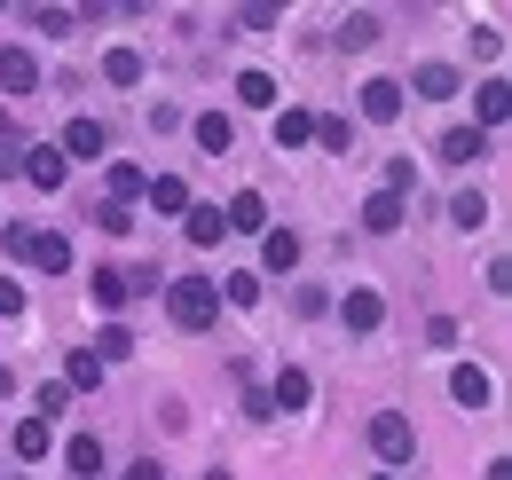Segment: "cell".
<instances>
[{
  "instance_id": "cell-1",
  "label": "cell",
  "mask_w": 512,
  "mask_h": 480,
  "mask_svg": "<svg viewBox=\"0 0 512 480\" xmlns=\"http://www.w3.org/2000/svg\"><path fill=\"white\" fill-rule=\"evenodd\" d=\"M166 315H174L182 331H213V323H221V292H213V276H166Z\"/></svg>"
},
{
  "instance_id": "cell-2",
  "label": "cell",
  "mask_w": 512,
  "mask_h": 480,
  "mask_svg": "<svg viewBox=\"0 0 512 480\" xmlns=\"http://www.w3.org/2000/svg\"><path fill=\"white\" fill-rule=\"evenodd\" d=\"M371 449H379V465H410L418 457V425L402 418V410H379L371 418Z\"/></svg>"
},
{
  "instance_id": "cell-3",
  "label": "cell",
  "mask_w": 512,
  "mask_h": 480,
  "mask_svg": "<svg viewBox=\"0 0 512 480\" xmlns=\"http://www.w3.org/2000/svg\"><path fill=\"white\" fill-rule=\"evenodd\" d=\"M40 79H48V71H40L32 48H0V87H8L16 103H32V95H40Z\"/></svg>"
},
{
  "instance_id": "cell-4",
  "label": "cell",
  "mask_w": 512,
  "mask_h": 480,
  "mask_svg": "<svg viewBox=\"0 0 512 480\" xmlns=\"http://www.w3.org/2000/svg\"><path fill=\"white\" fill-rule=\"evenodd\" d=\"M221 229H229V237H268V197H260V189H237V197L221 205Z\"/></svg>"
},
{
  "instance_id": "cell-5",
  "label": "cell",
  "mask_w": 512,
  "mask_h": 480,
  "mask_svg": "<svg viewBox=\"0 0 512 480\" xmlns=\"http://www.w3.org/2000/svg\"><path fill=\"white\" fill-rule=\"evenodd\" d=\"M339 323H347L355 339H371V331L386 323V300L371 292V284H347V300H339Z\"/></svg>"
},
{
  "instance_id": "cell-6",
  "label": "cell",
  "mask_w": 512,
  "mask_h": 480,
  "mask_svg": "<svg viewBox=\"0 0 512 480\" xmlns=\"http://www.w3.org/2000/svg\"><path fill=\"white\" fill-rule=\"evenodd\" d=\"M457 87H465V79H457V63H418V71H410V87H402V95H418V103H449V95H457Z\"/></svg>"
},
{
  "instance_id": "cell-7",
  "label": "cell",
  "mask_w": 512,
  "mask_h": 480,
  "mask_svg": "<svg viewBox=\"0 0 512 480\" xmlns=\"http://www.w3.org/2000/svg\"><path fill=\"white\" fill-rule=\"evenodd\" d=\"M355 95H363V119H371V126H394V119H402V79H363Z\"/></svg>"
},
{
  "instance_id": "cell-8",
  "label": "cell",
  "mask_w": 512,
  "mask_h": 480,
  "mask_svg": "<svg viewBox=\"0 0 512 480\" xmlns=\"http://www.w3.org/2000/svg\"><path fill=\"white\" fill-rule=\"evenodd\" d=\"M24 260H32L40 276H64V268H71V237H64V229H32V244H24Z\"/></svg>"
},
{
  "instance_id": "cell-9",
  "label": "cell",
  "mask_w": 512,
  "mask_h": 480,
  "mask_svg": "<svg viewBox=\"0 0 512 480\" xmlns=\"http://www.w3.org/2000/svg\"><path fill=\"white\" fill-rule=\"evenodd\" d=\"M64 150H56V142H32V150H24V181H32V189H64Z\"/></svg>"
},
{
  "instance_id": "cell-10",
  "label": "cell",
  "mask_w": 512,
  "mask_h": 480,
  "mask_svg": "<svg viewBox=\"0 0 512 480\" xmlns=\"http://www.w3.org/2000/svg\"><path fill=\"white\" fill-rule=\"evenodd\" d=\"M64 465H71L79 480H103V473H111V457H103V433H71V441H64Z\"/></svg>"
},
{
  "instance_id": "cell-11",
  "label": "cell",
  "mask_w": 512,
  "mask_h": 480,
  "mask_svg": "<svg viewBox=\"0 0 512 480\" xmlns=\"http://www.w3.org/2000/svg\"><path fill=\"white\" fill-rule=\"evenodd\" d=\"M308 394H316V378H308L300 362H284L276 386H268V410H308Z\"/></svg>"
},
{
  "instance_id": "cell-12",
  "label": "cell",
  "mask_w": 512,
  "mask_h": 480,
  "mask_svg": "<svg viewBox=\"0 0 512 480\" xmlns=\"http://www.w3.org/2000/svg\"><path fill=\"white\" fill-rule=\"evenodd\" d=\"M56 150H64V166H71V158H103V150H111V134H103V119H71Z\"/></svg>"
},
{
  "instance_id": "cell-13",
  "label": "cell",
  "mask_w": 512,
  "mask_h": 480,
  "mask_svg": "<svg viewBox=\"0 0 512 480\" xmlns=\"http://www.w3.org/2000/svg\"><path fill=\"white\" fill-rule=\"evenodd\" d=\"M300 252H308V244H300V229H268V237H260L268 276H292V268H300Z\"/></svg>"
},
{
  "instance_id": "cell-14",
  "label": "cell",
  "mask_w": 512,
  "mask_h": 480,
  "mask_svg": "<svg viewBox=\"0 0 512 480\" xmlns=\"http://www.w3.org/2000/svg\"><path fill=\"white\" fill-rule=\"evenodd\" d=\"M402 221H410V205H402V197H386V189L363 197V229H371V237H394Z\"/></svg>"
},
{
  "instance_id": "cell-15",
  "label": "cell",
  "mask_w": 512,
  "mask_h": 480,
  "mask_svg": "<svg viewBox=\"0 0 512 480\" xmlns=\"http://www.w3.org/2000/svg\"><path fill=\"white\" fill-rule=\"evenodd\" d=\"M190 134H197V150H213V158H229V150H237V119H229V111L190 119Z\"/></svg>"
},
{
  "instance_id": "cell-16",
  "label": "cell",
  "mask_w": 512,
  "mask_h": 480,
  "mask_svg": "<svg viewBox=\"0 0 512 480\" xmlns=\"http://www.w3.org/2000/svg\"><path fill=\"white\" fill-rule=\"evenodd\" d=\"M331 48H347V56H363V48H379V16H371V8H355V16H339V32H331Z\"/></svg>"
},
{
  "instance_id": "cell-17",
  "label": "cell",
  "mask_w": 512,
  "mask_h": 480,
  "mask_svg": "<svg viewBox=\"0 0 512 480\" xmlns=\"http://www.w3.org/2000/svg\"><path fill=\"white\" fill-rule=\"evenodd\" d=\"M449 394H457V410H489V370L457 362V370H449Z\"/></svg>"
},
{
  "instance_id": "cell-18",
  "label": "cell",
  "mask_w": 512,
  "mask_h": 480,
  "mask_svg": "<svg viewBox=\"0 0 512 480\" xmlns=\"http://www.w3.org/2000/svg\"><path fill=\"white\" fill-rule=\"evenodd\" d=\"M442 158H449V166H473V158H489V134H481V126H449V134H442Z\"/></svg>"
},
{
  "instance_id": "cell-19",
  "label": "cell",
  "mask_w": 512,
  "mask_h": 480,
  "mask_svg": "<svg viewBox=\"0 0 512 480\" xmlns=\"http://www.w3.org/2000/svg\"><path fill=\"white\" fill-rule=\"evenodd\" d=\"M142 197H150V213H190V181H182V174L142 181Z\"/></svg>"
},
{
  "instance_id": "cell-20",
  "label": "cell",
  "mask_w": 512,
  "mask_h": 480,
  "mask_svg": "<svg viewBox=\"0 0 512 480\" xmlns=\"http://www.w3.org/2000/svg\"><path fill=\"white\" fill-rule=\"evenodd\" d=\"M473 111H481V134H489V126H505L512 87H505V79H481V87H473Z\"/></svg>"
},
{
  "instance_id": "cell-21",
  "label": "cell",
  "mask_w": 512,
  "mask_h": 480,
  "mask_svg": "<svg viewBox=\"0 0 512 480\" xmlns=\"http://www.w3.org/2000/svg\"><path fill=\"white\" fill-rule=\"evenodd\" d=\"M316 142V111H276V150H308Z\"/></svg>"
},
{
  "instance_id": "cell-22",
  "label": "cell",
  "mask_w": 512,
  "mask_h": 480,
  "mask_svg": "<svg viewBox=\"0 0 512 480\" xmlns=\"http://www.w3.org/2000/svg\"><path fill=\"white\" fill-rule=\"evenodd\" d=\"M237 103L245 111H276V79L268 71H237Z\"/></svg>"
},
{
  "instance_id": "cell-23",
  "label": "cell",
  "mask_w": 512,
  "mask_h": 480,
  "mask_svg": "<svg viewBox=\"0 0 512 480\" xmlns=\"http://www.w3.org/2000/svg\"><path fill=\"white\" fill-rule=\"evenodd\" d=\"M64 386H71V394H95V386H103V362L87 355V347H71V362H64Z\"/></svg>"
},
{
  "instance_id": "cell-24",
  "label": "cell",
  "mask_w": 512,
  "mask_h": 480,
  "mask_svg": "<svg viewBox=\"0 0 512 480\" xmlns=\"http://www.w3.org/2000/svg\"><path fill=\"white\" fill-rule=\"evenodd\" d=\"M87 355L103 362V370H111V362H127V355H134V331H127V323H103V339H95Z\"/></svg>"
},
{
  "instance_id": "cell-25",
  "label": "cell",
  "mask_w": 512,
  "mask_h": 480,
  "mask_svg": "<svg viewBox=\"0 0 512 480\" xmlns=\"http://www.w3.org/2000/svg\"><path fill=\"white\" fill-rule=\"evenodd\" d=\"M48 449H56V433H48L40 418H24V425H16V457H24V465H40Z\"/></svg>"
},
{
  "instance_id": "cell-26",
  "label": "cell",
  "mask_w": 512,
  "mask_h": 480,
  "mask_svg": "<svg viewBox=\"0 0 512 480\" xmlns=\"http://www.w3.org/2000/svg\"><path fill=\"white\" fill-rule=\"evenodd\" d=\"M182 221H190V244H221L229 237V229H221V205H190Z\"/></svg>"
},
{
  "instance_id": "cell-27",
  "label": "cell",
  "mask_w": 512,
  "mask_h": 480,
  "mask_svg": "<svg viewBox=\"0 0 512 480\" xmlns=\"http://www.w3.org/2000/svg\"><path fill=\"white\" fill-rule=\"evenodd\" d=\"M103 79H111V87H142V56H134V48H111V56H103Z\"/></svg>"
},
{
  "instance_id": "cell-28",
  "label": "cell",
  "mask_w": 512,
  "mask_h": 480,
  "mask_svg": "<svg viewBox=\"0 0 512 480\" xmlns=\"http://www.w3.org/2000/svg\"><path fill=\"white\" fill-rule=\"evenodd\" d=\"M87 292H95V307H127V276H119V268H95Z\"/></svg>"
},
{
  "instance_id": "cell-29",
  "label": "cell",
  "mask_w": 512,
  "mask_h": 480,
  "mask_svg": "<svg viewBox=\"0 0 512 480\" xmlns=\"http://www.w3.org/2000/svg\"><path fill=\"white\" fill-rule=\"evenodd\" d=\"M56 410H71V386H64V378H48V386H32V418L48 425Z\"/></svg>"
},
{
  "instance_id": "cell-30",
  "label": "cell",
  "mask_w": 512,
  "mask_h": 480,
  "mask_svg": "<svg viewBox=\"0 0 512 480\" xmlns=\"http://www.w3.org/2000/svg\"><path fill=\"white\" fill-rule=\"evenodd\" d=\"M213 292H221L229 307H253V300H260V276H253V268H237V276H221Z\"/></svg>"
},
{
  "instance_id": "cell-31",
  "label": "cell",
  "mask_w": 512,
  "mask_h": 480,
  "mask_svg": "<svg viewBox=\"0 0 512 480\" xmlns=\"http://www.w3.org/2000/svg\"><path fill=\"white\" fill-rule=\"evenodd\" d=\"M71 24H87L79 8H32V32H48V40H64Z\"/></svg>"
},
{
  "instance_id": "cell-32",
  "label": "cell",
  "mask_w": 512,
  "mask_h": 480,
  "mask_svg": "<svg viewBox=\"0 0 512 480\" xmlns=\"http://www.w3.org/2000/svg\"><path fill=\"white\" fill-rule=\"evenodd\" d=\"M316 142L331 150V158H347V150H355V126L347 119H316Z\"/></svg>"
},
{
  "instance_id": "cell-33",
  "label": "cell",
  "mask_w": 512,
  "mask_h": 480,
  "mask_svg": "<svg viewBox=\"0 0 512 480\" xmlns=\"http://www.w3.org/2000/svg\"><path fill=\"white\" fill-rule=\"evenodd\" d=\"M449 221H457V229H481V221H489V197H481V189H465V197L449 205Z\"/></svg>"
},
{
  "instance_id": "cell-34",
  "label": "cell",
  "mask_w": 512,
  "mask_h": 480,
  "mask_svg": "<svg viewBox=\"0 0 512 480\" xmlns=\"http://www.w3.org/2000/svg\"><path fill=\"white\" fill-rule=\"evenodd\" d=\"M134 197H142V174H134V166H111V205L134 213Z\"/></svg>"
},
{
  "instance_id": "cell-35",
  "label": "cell",
  "mask_w": 512,
  "mask_h": 480,
  "mask_svg": "<svg viewBox=\"0 0 512 480\" xmlns=\"http://www.w3.org/2000/svg\"><path fill=\"white\" fill-rule=\"evenodd\" d=\"M386 197H410V189H418V166H410V158H386V181H379Z\"/></svg>"
},
{
  "instance_id": "cell-36",
  "label": "cell",
  "mask_w": 512,
  "mask_h": 480,
  "mask_svg": "<svg viewBox=\"0 0 512 480\" xmlns=\"http://www.w3.org/2000/svg\"><path fill=\"white\" fill-rule=\"evenodd\" d=\"M24 307H32V292H24V284H16V276H0V323H16V315H24Z\"/></svg>"
},
{
  "instance_id": "cell-37",
  "label": "cell",
  "mask_w": 512,
  "mask_h": 480,
  "mask_svg": "<svg viewBox=\"0 0 512 480\" xmlns=\"http://www.w3.org/2000/svg\"><path fill=\"white\" fill-rule=\"evenodd\" d=\"M237 24H245V32H268V24H284V8L260 0V8H237Z\"/></svg>"
},
{
  "instance_id": "cell-38",
  "label": "cell",
  "mask_w": 512,
  "mask_h": 480,
  "mask_svg": "<svg viewBox=\"0 0 512 480\" xmlns=\"http://www.w3.org/2000/svg\"><path fill=\"white\" fill-rule=\"evenodd\" d=\"M292 307H300V315H323V307H331V292H316V284H300V292H292Z\"/></svg>"
},
{
  "instance_id": "cell-39",
  "label": "cell",
  "mask_w": 512,
  "mask_h": 480,
  "mask_svg": "<svg viewBox=\"0 0 512 480\" xmlns=\"http://www.w3.org/2000/svg\"><path fill=\"white\" fill-rule=\"evenodd\" d=\"M24 174V150H16V142H0V181H16Z\"/></svg>"
},
{
  "instance_id": "cell-40",
  "label": "cell",
  "mask_w": 512,
  "mask_h": 480,
  "mask_svg": "<svg viewBox=\"0 0 512 480\" xmlns=\"http://www.w3.org/2000/svg\"><path fill=\"white\" fill-rule=\"evenodd\" d=\"M127 480H166V465H158V457H142V465H127Z\"/></svg>"
},
{
  "instance_id": "cell-41",
  "label": "cell",
  "mask_w": 512,
  "mask_h": 480,
  "mask_svg": "<svg viewBox=\"0 0 512 480\" xmlns=\"http://www.w3.org/2000/svg\"><path fill=\"white\" fill-rule=\"evenodd\" d=\"M0 394H16V370H8V362H0Z\"/></svg>"
},
{
  "instance_id": "cell-42",
  "label": "cell",
  "mask_w": 512,
  "mask_h": 480,
  "mask_svg": "<svg viewBox=\"0 0 512 480\" xmlns=\"http://www.w3.org/2000/svg\"><path fill=\"white\" fill-rule=\"evenodd\" d=\"M205 480H229V473H205Z\"/></svg>"
},
{
  "instance_id": "cell-43",
  "label": "cell",
  "mask_w": 512,
  "mask_h": 480,
  "mask_svg": "<svg viewBox=\"0 0 512 480\" xmlns=\"http://www.w3.org/2000/svg\"><path fill=\"white\" fill-rule=\"evenodd\" d=\"M379 480H394V473H379Z\"/></svg>"
},
{
  "instance_id": "cell-44",
  "label": "cell",
  "mask_w": 512,
  "mask_h": 480,
  "mask_svg": "<svg viewBox=\"0 0 512 480\" xmlns=\"http://www.w3.org/2000/svg\"><path fill=\"white\" fill-rule=\"evenodd\" d=\"M0 480H8V473H0Z\"/></svg>"
}]
</instances>
